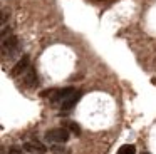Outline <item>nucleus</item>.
Returning a JSON list of instances; mask_svg holds the SVG:
<instances>
[{"instance_id":"nucleus-1","label":"nucleus","mask_w":156,"mask_h":154,"mask_svg":"<svg viewBox=\"0 0 156 154\" xmlns=\"http://www.w3.org/2000/svg\"><path fill=\"white\" fill-rule=\"evenodd\" d=\"M69 137H71V132L66 127H55V129H51L45 132V139L54 144H64L69 141Z\"/></svg>"},{"instance_id":"nucleus-2","label":"nucleus","mask_w":156,"mask_h":154,"mask_svg":"<svg viewBox=\"0 0 156 154\" xmlns=\"http://www.w3.org/2000/svg\"><path fill=\"white\" fill-rule=\"evenodd\" d=\"M76 92L74 87H64V89H57V90H51V92H44L42 96H51V100L52 102H64L66 99L72 96Z\"/></svg>"},{"instance_id":"nucleus-3","label":"nucleus","mask_w":156,"mask_h":154,"mask_svg":"<svg viewBox=\"0 0 156 154\" xmlns=\"http://www.w3.org/2000/svg\"><path fill=\"white\" fill-rule=\"evenodd\" d=\"M45 149H47V147H45L42 142H39V141H30V142H25V144H24V151H27V152L44 154Z\"/></svg>"},{"instance_id":"nucleus-4","label":"nucleus","mask_w":156,"mask_h":154,"mask_svg":"<svg viewBox=\"0 0 156 154\" xmlns=\"http://www.w3.org/2000/svg\"><path fill=\"white\" fill-rule=\"evenodd\" d=\"M29 67H30V65H29V57H27V55H24V57H22V59L17 62V65L14 67L12 74H14V75H20L22 72H27Z\"/></svg>"},{"instance_id":"nucleus-5","label":"nucleus","mask_w":156,"mask_h":154,"mask_svg":"<svg viewBox=\"0 0 156 154\" xmlns=\"http://www.w3.org/2000/svg\"><path fill=\"white\" fill-rule=\"evenodd\" d=\"M17 45H19V40H17V37H15V35H10L9 39L2 40V49H4V54H7V50H9V52L15 50V49H17Z\"/></svg>"},{"instance_id":"nucleus-6","label":"nucleus","mask_w":156,"mask_h":154,"mask_svg":"<svg viewBox=\"0 0 156 154\" xmlns=\"http://www.w3.org/2000/svg\"><path fill=\"white\" fill-rule=\"evenodd\" d=\"M81 96H82V94H81V92H79V90H76V92H74V94H72V96H71V97H69V99H66V100H64V102H62V104H61V107H62V109H64V110H69V109H71V107H72V106H74V104H76V102H77V100H79V99H81Z\"/></svg>"},{"instance_id":"nucleus-7","label":"nucleus","mask_w":156,"mask_h":154,"mask_svg":"<svg viewBox=\"0 0 156 154\" xmlns=\"http://www.w3.org/2000/svg\"><path fill=\"white\" fill-rule=\"evenodd\" d=\"M25 84H27L29 87H34L37 86V72H35L34 67H29V70L25 72Z\"/></svg>"},{"instance_id":"nucleus-8","label":"nucleus","mask_w":156,"mask_h":154,"mask_svg":"<svg viewBox=\"0 0 156 154\" xmlns=\"http://www.w3.org/2000/svg\"><path fill=\"white\" fill-rule=\"evenodd\" d=\"M51 151L54 154H71V149H69V147H66L64 144H52Z\"/></svg>"},{"instance_id":"nucleus-9","label":"nucleus","mask_w":156,"mask_h":154,"mask_svg":"<svg viewBox=\"0 0 156 154\" xmlns=\"http://www.w3.org/2000/svg\"><path fill=\"white\" fill-rule=\"evenodd\" d=\"M64 127H66V129L69 131V132H74L76 136H81V127H79V124L72 122V121H67Z\"/></svg>"},{"instance_id":"nucleus-10","label":"nucleus","mask_w":156,"mask_h":154,"mask_svg":"<svg viewBox=\"0 0 156 154\" xmlns=\"http://www.w3.org/2000/svg\"><path fill=\"white\" fill-rule=\"evenodd\" d=\"M118 154H136V147L133 144H124V146L119 147Z\"/></svg>"},{"instance_id":"nucleus-11","label":"nucleus","mask_w":156,"mask_h":154,"mask_svg":"<svg viewBox=\"0 0 156 154\" xmlns=\"http://www.w3.org/2000/svg\"><path fill=\"white\" fill-rule=\"evenodd\" d=\"M22 149H24V147H10V149H9V154H22Z\"/></svg>"},{"instance_id":"nucleus-12","label":"nucleus","mask_w":156,"mask_h":154,"mask_svg":"<svg viewBox=\"0 0 156 154\" xmlns=\"http://www.w3.org/2000/svg\"><path fill=\"white\" fill-rule=\"evenodd\" d=\"M141 154H151V152H146V151H144V152H141Z\"/></svg>"}]
</instances>
